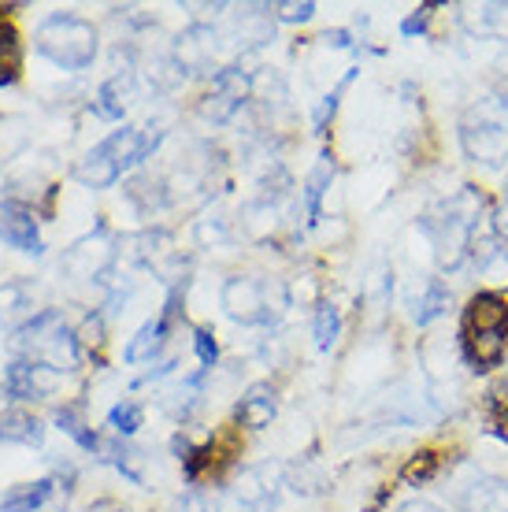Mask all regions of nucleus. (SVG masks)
Wrapping results in <instances>:
<instances>
[{
  "instance_id": "f257e3e1",
  "label": "nucleus",
  "mask_w": 508,
  "mask_h": 512,
  "mask_svg": "<svg viewBox=\"0 0 508 512\" xmlns=\"http://www.w3.org/2000/svg\"><path fill=\"white\" fill-rule=\"evenodd\" d=\"M460 346L475 372L497 368L508 353V297L497 290L475 294L460 320Z\"/></svg>"
},
{
  "instance_id": "f03ea898",
  "label": "nucleus",
  "mask_w": 508,
  "mask_h": 512,
  "mask_svg": "<svg viewBox=\"0 0 508 512\" xmlns=\"http://www.w3.org/2000/svg\"><path fill=\"white\" fill-rule=\"evenodd\" d=\"M156 141L160 134H149V130H134V127H123L115 130L112 138H104L93 153L75 167V175L82 186L89 190H104V186H112L123 171H130L134 164H141L145 156L156 149Z\"/></svg>"
},
{
  "instance_id": "7ed1b4c3",
  "label": "nucleus",
  "mask_w": 508,
  "mask_h": 512,
  "mask_svg": "<svg viewBox=\"0 0 508 512\" xmlns=\"http://www.w3.org/2000/svg\"><path fill=\"white\" fill-rule=\"evenodd\" d=\"M15 353H23V360H34V364H49L56 372L64 368H75L78 360V338L67 331V323L60 312H41L30 323H23L15 331L12 342Z\"/></svg>"
},
{
  "instance_id": "20e7f679",
  "label": "nucleus",
  "mask_w": 508,
  "mask_h": 512,
  "mask_svg": "<svg viewBox=\"0 0 508 512\" xmlns=\"http://www.w3.org/2000/svg\"><path fill=\"white\" fill-rule=\"evenodd\" d=\"M38 52L64 71H86L97 56V30L78 15H52L38 30Z\"/></svg>"
},
{
  "instance_id": "39448f33",
  "label": "nucleus",
  "mask_w": 508,
  "mask_h": 512,
  "mask_svg": "<svg viewBox=\"0 0 508 512\" xmlns=\"http://www.w3.org/2000/svg\"><path fill=\"white\" fill-rule=\"evenodd\" d=\"M475 116H479V127H471L464 123V153L475 160V164H486V167H497L508 160V123L505 119H494L490 112H479L475 108Z\"/></svg>"
},
{
  "instance_id": "423d86ee",
  "label": "nucleus",
  "mask_w": 508,
  "mask_h": 512,
  "mask_svg": "<svg viewBox=\"0 0 508 512\" xmlns=\"http://www.w3.org/2000/svg\"><path fill=\"white\" fill-rule=\"evenodd\" d=\"M223 308H227L230 320H238V323H267L271 320V305H267L264 282L249 279V275L227 279V286H223Z\"/></svg>"
},
{
  "instance_id": "0eeeda50",
  "label": "nucleus",
  "mask_w": 508,
  "mask_h": 512,
  "mask_svg": "<svg viewBox=\"0 0 508 512\" xmlns=\"http://www.w3.org/2000/svg\"><path fill=\"white\" fill-rule=\"evenodd\" d=\"M245 97H249V75L238 67H227V71H219L216 82H212V93L201 101V116L212 119V123H227L245 104Z\"/></svg>"
},
{
  "instance_id": "6e6552de",
  "label": "nucleus",
  "mask_w": 508,
  "mask_h": 512,
  "mask_svg": "<svg viewBox=\"0 0 508 512\" xmlns=\"http://www.w3.org/2000/svg\"><path fill=\"white\" fill-rule=\"evenodd\" d=\"M0 238L19 249V253L38 256L41 253V234H38V219L26 205L19 201H4L0 205Z\"/></svg>"
},
{
  "instance_id": "1a4fd4ad",
  "label": "nucleus",
  "mask_w": 508,
  "mask_h": 512,
  "mask_svg": "<svg viewBox=\"0 0 508 512\" xmlns=\"http://www.w3.org/2000/svg\"><path fill=\"white\" fill-rule=\"evenodd\" d=\"M56 383H60V372L49 368V364H34V360H15L8 368V379H4L8 394L15 401H34L41 394H52Z\"/></svg>"
},
{
  "instance_id": "9d476101",
  "label": "nucleus",
  "mask_w": 508,
  "mask_h": 512,
  "mask_svg": "<svg viewBox=\"0 0 508 512\" xmlns=\"http://www.w3.org/2000/svg\"><path fill=\"white\" fill-rule=\"evenodd\" d=\"M460 512H508V483L494 475H475L457 490Z\"/></svg>"
},
{
  "instance_id": "9b49d317",
  "label": "nucleus",
  "mask_w": 508,
  "mask_h": 512,
  "mask_svg": "<svg viewBox=\"0 0 508 512\" xmlns=\"http://www.w3.org/2000/svg\"><path fill=\"white\" fill-rule=\"evenodd\" d=\"M212 52H216V34L212 26H190L175 45V64L186 75H201L212 64Z\"/></svg>"
},
{
  "instance_id": "f8f14e48",
  "label": "nucleus",
  "mask_w": 508,
  "mask_h": 512,
  "mask_svg": "<svg viewBox=\"0 0 508 512\" xmlns=\"http://www.w3.org/2000/svg\"><path fill=\"white\" fill-rule=\"evenodd\" d=\"M279 401H275V386L271 383H253L238 401V427L245 431H264L267 423L275 420Z\"/></svg>"
},
{
  "instance_id": "ddd939ff",
  "label": "nucleus",
  "mask_w": 508,
  "mask_h": 512,
  "mask_svg": "<svg viewBox=\"0 0 508 512\" xmlns=\"http://www.w3.org/2000/svg\"><path fill=\"white\" fill-rule=\"evenodd\" d=\"M238 501L253 512L271 509L275 505V472L271 468H249L238 483Z\"/></svg>"
},
{
  "instance_id": "4468645a",
  "label": "nucleus",
  "mask_w": 508,
  "mask_h": 512,
  "mask_svg": "<svg viewBox=\"0 0 508 512\" xmlns=\"http://www.w3.org/2000/svg\"><path fill=\"white\" fill-rule=\"evenodd\" d=\"M41 423L23 409L0 412V442H23V446H38L41 442Z\"/></svg>"
},
{
  "instance_id": "2eb2a0df",
  "label": "nucleus",
  "mask_w": 508,
  "mask_h": 512,
  "mask_svg": "<svg viewBox=\"0 0 508 512\" xmlns=\"http://www.w3.org/2000/svg\"><path fill=\"white\" fill-rule=\"evenodd\" d=\"M483 423L490 435L508 438V379H497L483 394Z\"/></svg>"
},
{
  "instance_id": "dca6fc26",
  "label": "nucleus",
  "mask_w": 508,
  "mask_h": 512,
  "mask_svg": "<svg viewBox=\"0 0 508 512\" xmlns=\"http://www.w3.org/2000/svg\"><path fill=\"white\" fill-rule=\"evenodd\" d=\"M449 301H453V294L445 290V282L442 279H431L427 286H423L420 301H416V312H412V320L420 323V327H427V323H434L445 312V308H449Z\"/></svg>"
},
{
  "instance_id": "f3484780",
  "label": "nucleus",
  "mask_w": 508,
  "mask_h": 512,
  "mask_svg": "<svg viewBox=\"0 0 508 512\" xmlns=\"http://www.w3.org/2000/svg\"><path fill=\"white\" fill-rule=\"evenodd\" d=\"M438 472H442V457L434 449H420L401 468V483H408V487H427L431 479H438Z\"/></svg>"
},
{
  "instance_id": "a211bd4d",
  "label": "nucleus",
  "mask_w": 508,
  "mask_h": 512,
  "mask_svg": "<svg viewBox=\"0 0 508 512\" xmlns=\"http://www.w3.org/2000/svg\"><path fill=\"white\" fill-rule=\"evenodd\" d=\"M19 67H23V52H19V34H15L12 23L0 19V86H8L19 78Z\"/></svg>"
},
{
  "instance_id": "6ab92c4d",
  "label": "nucleus",
  "mask_w": 508,
  "mask_h": 512,
  "mask_svg": "<svg viewBox=\"0 0 508 512\" xmlns=\"http://www.w3.org/2000/svg\"><path fill=\"white\" fill-rule=\"evenodd\" d=\"M56 423H60V431H64L67 438H75L82 449L101 446V438L93 435V427H89L86 416H82V409H75V405H64V409L56 412Z\"/></svg>"
},
{
  "instance_id": "aec40b11",
  "label": "nucleus",
  "mask_w": 508,
  "mask_h": 512,
  "mask_svg": "<svg viewBox=\"0 0 508 512\" xmlns=\"http://www.w3.org/2000/svg\"><path fill=\"white\" fill-rule=\"evenodd\" d=\"M52 487H56L52 479H41V483H30V487L15 490L8 501H0V512H34V509H41V505L49 501Z\"/></svg>"
},
{
  "instance_id": "412c9836",
  "label": "nucleus",
  "mask_w": 508,
  "mask_h": 512,
  "mask_svg": "<svg viewBox=\"0 0 508 512\" xmlns=\"http://www.w3.org/2000/svg\"><path fill=\"white\" fill-rule=\"evenodd\" d=\"M93 108H97V116H104V119H123V112H127V78L104 82Z\"/></svg>"
},
{
  "instance_id": "4be33fe9",
  "label": "nucleus",
  "mask_w": 508,
  "mask_h": 512,
  "mask_svg": "<svg viewBox=\"0 0 508 512\" xmlns=\"http://www.w3.org/2000/svg\"><path fill=\"white\" fill-rule=\"evenodd\" d=\"M312 334H316V346L319 349H331L342 334V312L327 301V305L316 308V323H312Z\"/></svg>"
},
{
  "instance_id": "5701e85b",
  "label": "nucleus",
  "mask_w": 508,
  "mask_h": 512,
  "mask_svg": "<svg viewBox=\"0 0 508 512\" xmlns=\"http://www.w3.org/2000/svg\"><path fill=\"white\" fill-rule=\"evenodd\" d=\"M331 179H334V164H331V156H323V164L308 175V182H305V193H308V219L316 223L319 219V197H323V190L331 186Z\"/></svg>"
},
{
  "instance_id": "b1692460",
  "label": "nucleus",
  "mask_w": 508,
  "mask_h": 512,
  "mask_svg": "<svg viewBox=\"0 0 508 512\" xmlns=\"http://www.w3.org/2000/svg\"><path fill=\"white\" fill-rule=\"evenodd\" d=\"M141 420H145V412H141V405H134V401H123V405H115L112 416H108V427H112L115 435H134L141 427Z\"/></svg>"
},
{
  "instance_id": "393cba45",
  "label": "nucleus",
  "mask_w": 508,
  "mask_h": 512,
  "mask_svg": "<svg viewBox=\"0 0 508 512\" xmlns=\"http://www.w3.org/2000/svg\"><path fill=\"white\" fill-rule=\"evenodd\" d=\"M193 349H197L201 368L208 372V368L216 364V357H219V346H216V338H212V331H208V327H197V331H193Z\"/></svg>"
},
{
  "instance_id": "a878e982",
  "label": "nucleus",
  "mask_w": 508,
  "mask_h": 512,
  "mask_svg": "<svg viewBox=\"0 0 508 512\" xmlns=\"http://www.w3.org/2000/svg\"><path fill=\"white\" fill-rule=\"evenodd\" d=\"M275 15H279L282 23H308V19H312V15H316V4H312V0H301V4H279V8H275Z\"/></svg>"
},
{
  "instance_id": "bb28decb",
  "label": "nucleus",
  "mask_w": 508,
  "mask_h": 512,
  "mask_svg": "<svg viewBox=\"0 0 508 512\" xmlns=\"http://www.w3.org/2000/svg\"><path fill=\"white\" fill-rule=\"evenodd\" d=\"M431 19H434V4H423V8H416V12L401 23V34H405V38H412V34H423Z\"/></svg>"
},
{
  "instance_id": "cd10ccee",
  "label": "nucleus",
  "mask_w": 508,
  "mask_h": 512,
  "mask_svg": "<svg viewBox=\"0 0 508 512\" xmlns=\"http://www.w3.org/2000/svg\"><path fill=\"white\" fill-rule=\"evenodd\" d=\"M345 82H349V78H345ZM345 82H342V86H338V90L331 93V97H327V101H323V104H319V108H316V119H312V123H316L319 134H323V127H327V119H331L334 112H338V97H342Z\"/></svg>"
},
{
  "instance_id": "c85d7f7f",
  "label": "nucleus",
  "mask_w": 508,
  "mask_h": 512,
  "mask_svg": "<svg viewBox=\"0 0 508 512\" xmlns=\"http://www.w3.org/2000/svg\"><path fill=\"white\" fill-rule=\"evenodd\" d=\"M101 316H89L86 323H82V331H78V346H101Z\"/></svg>"
},
{
  "instance_id": "c756f323",
  "label": "nucleus",
  "mask_w": 508,
  "mask_h": 512,
  "mask_svg": "<svg viewBox=\"0 0 508 512\" xmlns=\"http://www.w3.org/2000/svg\"><path fill=\"white\" fill-rule=\"evenodd\" d=\"M397 512H442L438 505H431V501H423V498H416V501H405Z\"/></svg>"
},
{
  "instance_id": "7c9ffc66",
  "label": "nucleus",
  "mask_w": 508,
  "mask_h": 512,
  "mask_svg": "<svg viewBox=\"0 0 508 512\" xmlns=\"http://www.w3.org/2000/svg\"><path fill=\"white\" fill-rule=\"evenodd\" d=\"M182 512H212V509H208V501L201 494H190V498L182 501Z\"/></svg>"
}]
</instances>
